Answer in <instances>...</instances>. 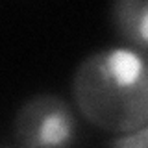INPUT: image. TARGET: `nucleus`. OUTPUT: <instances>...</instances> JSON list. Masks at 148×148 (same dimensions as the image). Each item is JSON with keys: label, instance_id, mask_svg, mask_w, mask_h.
<instances>
[{"label": "nucleus", "instance_id": "f257e3e1", "mask_svg": "<svg viewBox=\"0 0 148 148\" xmlns=\"http://www.w3.org/2000/svg\"><path fill=\"white\" fill-rule=\"evenodd\" d=\"M71 91L78 113L98 130L122 135L148 124V61L128 46L89 54Z\"/></svg>", "mask_w": 148, "mask_h": 148}, {"label": "nucleus", "instance_id": "7ed1b4c3", "mask_svg": "<svg viewBox=\"0 0 148 148\" xmlns=\"http://www.w3.org/2000/svg\"><path fill=\"white\" fill-rule=\"evenodd\" d=\"M111 26L128 48L148 50V0H119L109 11Z\"/></svg>", "mask_w": 148, "mask_h": 148}, {"label": "nucleus", "instance_id": "f03ea898", "mask_svg": "<svg viewBox=\"0 0 148 148\" xmlns=\"http://www.w3.org/2000/svg\"><path fill=\"white\" fill-rule=\"evenodd\" d=\"M13 137L18 148H72L78 139V117L61 96L34 95L17 109Z\"/></svg>", "mask_w": 148, "mask_h": 148}, {"label": "nucleus", "instance_id": "39448f33", "mask_svg": "<svg viewBox=\"0 0 148 148\" xmlns=\"http://www.w3.org/2000/svg\"><path fill=\"white\" fill-rule=\"evenodd\" d=\"M143 132H145V139H146V146H148V124L145 128H143Z\"/></svg>", "mask_w": 148, "mask_h": 148}, {"label": "nucleus", "instance_id": "20e7f679", "mask_svg": "<svg viewBox=\"0 0 148 148\" xmlns=\"http://www.w3.org/2000/svg\"><path fill=\"white\" fill-rule=\"evenodd\" d=\"M108 148H148V146H146L145 132L137 130V132L122 133V135H117L115 139H111Z\"/></svg>", "mask_w": 148, "mask_h": 148}, {"label": "nucleus", "instance_id": "423d86ee", "mask_svg": "<svg viewBox=\"0 0 148 148\" xmlns=\"http://www.w3.org/2000/svg\"><path fill=\"white\" fill-rule=\"evenodd\" d=\"M0 148H9V146H0Z\"/></svg>", "mask_w": 148, "mask_h": 148}]
</instances>
